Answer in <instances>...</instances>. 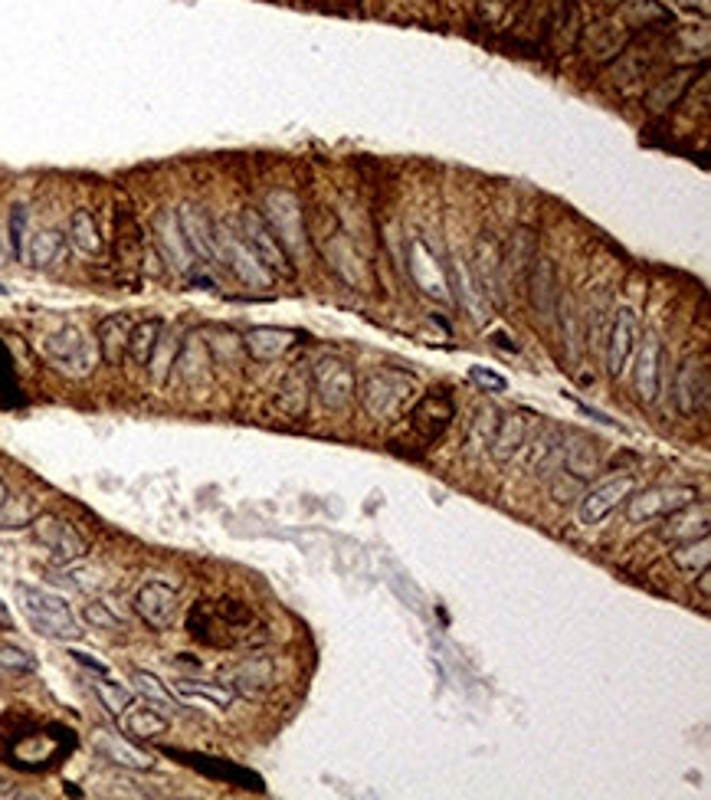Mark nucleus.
Instances as JSON below:
<instances>
[{
	"label": "nucleus",
	"mask_w": 711,
	"mask_h": 800,
	"mask_svg": "<svg viewBox=\"0 0 711 800\" xmlns=\"http://www.w3.org/2000/svg\"><path fill=\"white\" fill-rule=\"evenodd\" d=\"M187 630L191 637L207 643V646H220V650H230V646H253L263 643V623L256 620V614L246 604H236V600H204L197 604L191 614H187Z\"/></svg>",
	"instance_id": "f257e3e1"
},
{
	"label": "nucleus",
	"mask_w": 711,
	"mask_h": 800,
	"mask_svg": "<svg viewBox=\"0 0 711 800\" xmlns=\"http://www.w3.org/2000/svg\"><path fill=\"white\" fill-rule=\"evenodd\" d=\"M17 600H20V610L23 617L30 620V627L43 633V637H53V640H76L82 627L76 623L73 610L63 597H56L50 591H43V587H27L20 584L17 587Z\"/></svg>",
	"instance_id": "f03ea898"
},
{
	"label": "nucleus",
	"mask_w": 711,
	"mask_h": 800,
	"mask_svg": "<svg viewBox=\"0 0 711 800\" xmlns=\"http://www.w3.org/2000/svg\"><path fill=\"white\" fill-rule=\"evenodd\" d=\"M354 394H358V404L364 407L367 417L390 420L413 400L417 384H413L407 374H397V371H371Z\"/></svg>",
	"instance_id": "7ed1b4c3"
},
{
	"label": "nucleus",
	"mask_w": 711,
	"mask_h": 800,
	"mask_svg": "<svg viewBox=\"0 0 711 800\" xmlns=\"http://www.w3.org/2000/svg\"><path fill=\"white\" fill-rule=\"evenodd\" d=\"M73 748V738L63 728H33V732L14 735L10 741V764L27 771H40L46 764H53L56 758H63L66 751Z\"/></svg>",
	"instance_id": "20e7f679"
},
{
	"label": "nucleus",
	"mask_w": 711,
	"mask_h": 800,
	"mask_svg": "<svg viewBox=\"0 0 711 800\" xmlns=\"http://www.w3.org/2000/svg\"><path fill=\"white\" fill-rule=\"evenodd\" d=\"M43 351L59 371L73 374V378L89 374L92 364H96V348H92L89 335L76 325H63L59 332H53L43 341Z\"/></svg>",
	"instance_id": "39448f33"
},
{
	"label": "nucleus",
	"mask_w": 711,
	"mask_h": 800,
	"mask_svg": "<svg viewBox=\"0 0 711 800\" xmlns=\"http://www.w3.org/2000/svg\"><path fill=\"white\" fill-rule=\"evenodd\" d=\"M243 243L250 246L253 256L263 263L272 276H292V256L282 250V243L276 240V233L269 230L266 217L259 210H243Z\"/></svg>",
	"instance_id": "423d86ee"
},
{
	"label": "nucleus",
	"mask_w": 711,
	"mask_h": 800,
	"mask_svg": "<svg viewBox=\"0 0 711 800\" xmlns=\"http://www.w3.org/2000/svg\"><path fill=\"white\" fill-rule=\"evenodd\" d=\"M217 253H220V263H227L236 273V279L246 282L250 289H269L272 279H276L256 260L250 246L243 243V237H236L230 227H217Z\"/></svg>",
	"instance_id": "0eeeda50"
},
{
	"label": "nucleus",
	"mask_w": 711,
	"mask_h": 800,
	"mask_svg": "<svg viewBox=\"0 0 711 800\" xmlns=\"http://www.w3.org/2000/svg\"><path fill=\"white\" fill-rule=\"evenodd\" d=\"M312 387H315V394L322 397V404L328 410H345L351 400H354V391H358L351 364L335 358V355H328V358H322V361L315 364Z\"/></svg>",
	"instance_id": "6e6552de"
},
{
	"label": "nucleus",
	"mask_w": 711,
	"mask_h": 800,
	"mask_svg": "<svg viewBox=\"0 0 711 800\" xmlns=\"http://www.w3.org/2000/svg\"><path fill=\"white\" fill-rule=\"evenodd\" d=\"M698 492L692 486H662V489H649L643 496H633L626 512H630L633 522H653V519H666V515L685 509V505H695Z\"/></svg>",
	"instance_id": "1a4fd4ad"
},
{
	"label": "nucleus",
	"mask_w": 711,
	"mask_h": 800,
	"mask_svg": "<svg viewBox=\"0 0 711 800\" xmlns=\"http://www.w3.org/2000/svg\"><path fill=\"white\" fill-rule=\"evenodd\" d=\"M453 417H456L453 397L449 394H426L413 404L407 420H410V433H417L420 437V446H430L443 437Z\"/></svg>",
	"instance_id": "9d476101"
},
{
	"label": "nucleus",
	"mask_w": 711,
	"mask_h": 800,
	"mask_svg": "<svg viewBox=\"0 0 711 800\" xmlns=\"http://www.w3.org/2000/svg\"><path fill=\"white\" fill-rule=\"evenodd\" d=\"M639 345V325H636V312L633 309H616L613 322H610V335H607V371L610 378H623L626 368L636 355Z\"/></svg>",
	"instance_id": "9b49d317"
},
{
	"label": "nucleus",
	"mask_w": 711,
	"mask_h": 800,
	"mask_svg": "<svg viewBox=\"0 0 711 800\" xmlns=\"http://www.w3.org/2000/svg\"><path fill=\"white\" fill-rule=\"evenodd\" d=\"M266 223L269 230L276 233V240L282 243V250H295V246H305V230H302V210L299 200L286 191L269 194L266 200Z\"/></svg>",
	"instance_id": "f8f14e48"
},
{
	"label": "nucleus",
	"mask_w": 711,
	"mask_h": 800,
	"mask_svg": "<svg viewBox=\"0 0 711 800\" xmlns=\"http://www.w3.org/2000/svg\"><path fill=\"white\" fill-rule=\"evenodd\" d=\"M33 535H37L40 545L50 548L53 558L63 564H73L86 555V538H82L69 522L56 519V515H40V519L33 522Z\"/></svg>",
	"instance_id": "ddd939ff"
},
{
	"label": "nucleus",
	"mask_w": 711,
	"mask_h": 800,
	"mask_svg": "<svg viewBox=\"0 0 711 800\" xmlns=\"http://www.w3.org/2000/svg\"><path fill=\"white\" fill-rule=\"evenodd\" d=\"M177 223H181V233L187 240V250H191L200 263H220V253H217V227L210 223V217L204 214L200 207L194 204H184L177 210Z\"/></svg>",
	"instance_id": "4468645a"
},
{
	"label": "nucleus",
	"mask_w": 711,
	"mask_h": 800,
	"mask_svg": "<svg viewBox=\"0 0 711 800\" xmlns=\"http://www.w3.org/2000/svg\"><path fill=\"white\" fill-rule=\"evenodd\" d=\"M672 394H675V407H679L685 417H695L698 410H705L708 407V368H702L695 358H685L679 364V371H675Z\"/></svg>",
	"instance_id": "2eb2a0df"
},
{
	"label": "nucleus",
	"mask_w": 711,
	"mask_h": 800,
	"mask_svg": "<svg viewBox=\"0 0 711 800\" xmlns=\"http://www.w3.org/2000/svg\"><path fill=\"white\" fill-rule=\"evenodd\" d=\"M630 492H633V476L610 479V482H603V486L590 489L587 496H580V509H577L580 525H600L610 512H616V505L630 496Z\"/></svg>",
	"instance_id": "dca6fc26"
},
{
	"label": "nucleus",
	"mask_w": 711,
	"mask_h": 800,
	"mask_svg": "<svg viewBox=\"0 0 711 800\" xmlns=\"http://www.w3.org/2000/svg\"><path fill=\"white\" fill-rule=\"evenodd\" d=\"M636 391L643 404H653L662 391V341L656 332L643 335V345H636Z\"/></svg>",
	"instance_id": "f3484780"
},
{
	"label": "nucleus",
	"mask_w": 711,
	"mask_h": 800,
	"mask_svg": "<svg viewBox=\"0 0 711 800\" xmlns=\"http://www.w3.org/2000/svg\"><path fill=\"white\" fill-rule=\"evenodd\" d=\"M135 610L138 617L148 623L151 630H168L177 620V594L174 587L151 581L135 594Z\"/></svg>",
	"instance_id": "a211bd4d"
},
{
	"label": "nucleus",
	"mask_w": 711,
	"mask_h": 800,
	"mask_svg": "<svg viewBox=\"0 0 711 800\" xmlns=\"http://www.w3.org/2000/svg\"><path fill=\"white\" fill-rule=\"evenodd\" d=\"M154 237H158V250L164 256V263H168L174 273H187V269H191L194 253L187 250V240H184L174 210H161V214L154 217Z\"/></svg>",
	"instance_id": "6ab92c4d"
},
{
	"label": "nucleus",
	"mask_w": 711,
	"mask_h": 800,
	"mask_svg": "<svg viewBox=\"0 0 711 800\" xmlns=\"http://www.w3.org/2000/svg\"><path fill=\"white\" fill-rule=\"evenodd\" d=\"M626 43H630V30L623 27V23H610V20H603V23H590V27L584 30V50H587V60L590 63H610L616 60L623 50H626Z\"/></svg>",
	"instance_id": "aec40b11"
},
{
	"label": "nucleus",
	"mask_w": 711,
	"mask_h": 800,
	"mask_svg": "<svg viewBox=\"0 0 711 800\" xmlns=\"http://www.w3.org/2000/svg\"><path fill=\"white\" fill-rule=\"evenodd\" d=\"M525 286H531V302H535L538 319L548 322L554 315V309H558V299H561L558 269H554V263L551 260H535Z\"/></svg>",
	"instance_id": "412c9836"
},
{
	"label": "nucleus",
	"mask_w": 711,
	"mask_h": 800,
	"mask_svg": "<svg viewBox=\"0 0 711 800\" xmlns=\"http://www.w3.org/2000/svg\"><path fill=\"white\" fill-rule=\"evenodd\" d=\"M692 79H695V66H682V69H672L669 76H662L653 89L646 92V109L653 115H666L669 109L682 102L685 92L692 89Z\"/></svg>",
	"instance_id": "4be33fe9"
},
{
	"label": "nucleus",
	"mask_w": 711,
	"mask_h": 800,
	"mask_svg": "<svg viewBox=\"0 0 711 800\" xmlns=\"http://www.w3.org/2000/svg\"><path fill=\"white\" fill-rule=\"evenodd\" d=\"M295 341H299V335L289 332V328H250V335L243 338V348L256 361H276L289 348H295Z\"/></svg>",
	"instance_id": "5701e85b"
},
{
	"label": "nucleus",
	"mask_w": 711,
	"mask_h": 800,
	"mask_svg": "<svg viewBox=\"0 0 711 800\" xmlns=\"http://www.w3.org/2000/svg\"><path fill=\"white\" fill-rule=\"evenodd\" d=\"M525 437H528L525 414H505L499 427H495V437H492V460L499 466H508L521 453Z\"/></svg>",
	"instance_id": "b1692460"
},
{
	"label": "nucleus",
	"mask_w": 711,
	"mask_h": 800,
	"mask_svg": "<svg viewBox=\"0 0 711 800\" xmlns=\"http://www.w3.org/2000/svg\"><path fill=\"white\" fill-rule=\"evenodd\" d=\"M535 260H538V237H535V230H528V227L515 230L512 243H508L505 269L512 273V279L518 282V286H525V282H528V273H531V266H535Z\"/></svg>",
	"instance_id": "393cba45"
},
{
	"label": "nucleus",
	"mask_w": 711,
	"mask_h": 800,
	"mask_svg": "<svg viewBox=\"0 0 711 800\" xmlns=\"http://www.w3.org/2000/svg\"><path fill=\"white\" fill-rule=\"evenodd\" d=\"M272 660L266 656H256V660H246L240 669L233 673V692H240L246 699H263L272 689Z\"/></svg>",
	"instance_id": "a878e982"
},
{
	"label": "nucleus",
	"mask_w": 711,
	"mask_h": 800,
	"mask_svg": "<svg viewBox=\"0 0 711 800\" xmlns=\"http://www.w3.org/2000/svg\"><path fill=\"white\" fill-rule=\"evenodd\" d=\"M96 748H99L102 758H109L112 764H122V768H132V771H151L154 768V758L148 755V751L128 745V741L118 738V735L99 732L96 735Z\"/></svg>",
	"instance_id": "bb28decb"
},
{
	"label": "nucleus",
	"mask_w": 711,
	"mask_h": 800,
	"mask_svg": "<svg viewBox=\"0 0 711 800\" xmlns=\"http://www.w3.org/2000/svg\"><path fill=\"white\" fill-rule=\"evenodd\" d=\"M132 319L128 315H109V319L99 322V351L109 364H118L125 358L128 348V335H132Z\"/></svg>",
	"instance_id": "cd10ccee"
},
{
	"label": "nucleus",
	"mask_w": 711,
	"mask_h": 800,
	"mask_svg": "<svg viewBox=\"0 0 711 800\" xmlns=\"http://www.w3.org/2000/svg\"><path fill=\"white\" fill-rule=\"evenodd\" d=\"M174 692L187 702H207L210 709H227L236 696L230 686H217V682H200V679H177Z\"/></svg>",
	"instance_id": "c85d7f7f"
},
{
	"label": "nucleus",
	"mask_w": 711,
	"mask_h": 800,
	"mask_svg": "<svg viewBox=\"0 0 711 800\" xmlns=\"http://www.w3.org/2000/svg\"><path fill=\"white\" fill-rule=\"evenodd\" d=\"M118 722H122L125 732L135 738H158L168 732V719H164L161 712L148 709V705H135V702L118 715Z\"/></svg>",
	"instance_id": "c756f323"
},
{
	"label": "nucleus",
	"mask_w": 711,
	"mask_h": 800,
	"mask_svg": "<svg viewBox=\"0 0 711 800\" xmlns=\"http://www.w3.org/2000/svg\"><path fill=\"white\" fill-rule=\"evenodd\" d=\"M164 332V322L161 319H145V322H135L132 325V335H128V348H125V358L138 364V368H148V358L154 351V341Z\"/></svg>",
	"instance_id": "7c9ffc66"
},
{
	"label": "nucleus",
	"mask_w": 711,
	"mask_h": 800,
	"mask_svg": "<svg viewBox=\"0 0 711 800\" xmlns=\"http://www.w3.org/2000/svg\"><path fill=\"white\" fill-rule=\"evenodd\" d=\"M63 250H66V237L56 230H43L37 237L27 240V253H23V263L37 266V269H46L53 266L56 260H63Z\"/></svg>",
	"instance_id": "2f4dec72"
},
{
	"label": "nucleus",
	"mask_w": 711,
	"mask_h": 800,
	"mask_svg": "<svg viewBox=\"0 0 711 800\" xmlns=\"http://www.w3.org/2000/svg\"><path fill=\"white\" fill-rule=\"evenodd\" d=\"M666 519H672V525H666V538L672 541H692L698 535H708V505H698V509L685 505V509L666 515Z\"/></svg>",
	"instance_id": "473e14b6"
},
{
	"label": "nucleus",
	"mask_w": 711,
	"mask_h": 800,
	"mask_svg": "<svg viewBox=\"0 0 711 800\" xmlns=\"http://www.w3.org/2000/svg\"><path fill=\"white\" fill-rule=\"evenodd\" d=\"M597 450H594V443H587L584 437H571L564 446V469H567V476H577V479H590L597 473Z\"/></svg>",
	"instance_id": "72a5a7b5"
},
{
	"label": "nucleus",
	"mask_w": 711,
	"mask_h": 800,
	"mask_svg": "<svg viewBox=\"0 0 711 800\" xmlns=\"http://www.w3.org/2000/svg\"><path fill=\"white\" fill-rule=\"evenodd\" d=\"M276 404H279L282 414H289V417H302L308 410V384H305V378L299 371H289L286 381L279 384Z\"/></svg>",
	"instance_id": "f704fd0d"
},
{
	"label": "nucleus",
	"mask_w": 711,
	"mask_h": 800,
	"mask_svg": "<svg viewBox=\"0 0 711 800\" xmlns=\"http://www.w3.org/2000/svg\"><path fill=\"white\" fill-rule=\"evenodd\" d=\"M69 240L79 253L86 256H96L102 250V237H99V227L96 220H92L89 210H76L73 220H69Z\"/></svg>",
	"instance_id": "c9c22d12"
},
{
	"label": "nucleus",
	"mask_w": 711,
	"mask_h": 800,
	"mask_svg": "<svg viewBox=\"0 0 711 800\" xmlns=\"http://www.w3.org/2000/svg\"><path fill=\"white\" fill-rule=\"evenodd\" d=\"M177 355H181V341H177L174 335H158V341H154V351H151V358H148V368H151V378L164 384L168 381V374L174 368V361Z\"/></svg>",
	"instance_id": "e433bc0d"
},
{
	"label": "nucleus",
	"mask_w": 711,
	"mask_h": 800,
	"mask_svg": "<svg viewBox=\"0 0 711 800\" xmlns=\"http://www.w3.org/2000/svg\"><path fill=\"white\" fill-rule=\"evenodd\" d=\"M672 561H675V568H682V571H689V574L708 568V561H711V541H708V535H698V541L695 538L692 541H682V545L672 551Z\"/></svg>",
	"instance_id": "4c0bfd02"
},
{
	"label": "nucleus",
	"mask_w": 711,
	"mask_h": 800,
	"mask_svg": "<svg viewBox=\"0 0 711 800\" xmlns=\"http://www.w3.org/2000/svg\"><path fill=\"white\" fill-rule=\"evenodd\" d=\"M92 689H96V696L105 705V712L115 715V719L135 702L132 692H128L125 686H118V682H112V679H96V682H92Z\"/></svg>",
	"instance_id": "58836bf2"
},
{
	"label": "nucleus",
	"mask_w": 711,
	"mask_h": 800,
	"mask_svg": "<svg viewBox=\"0 0 711 800\" xmlns=\"http://www.w3.org/2000/svg\"><path fill=\"white\" fill-rule=\"evenodd\" d=\"M135 686H138V692L145 699H151V702H158V705H174V699H171V689L164 686V682L158 679V676H151V673H145V669H135Z\"/></svg>",
	"instance_id": "ea45409f"
},
{
	"label": "nucleus",
	"mask_w": 711,
	"mask_h": 800,
	"mask_svg": "<svg viewBox=\"0 0 711 800\" xmlns=\"http://www.w3.org/2000/svg\"><path fill=\"white\" fill-rule=\"evenodd\" d=\"M27 233H30V214L27 207H14V214H10V250L14 256L23 263V253H27Z\"/></svg>",
	"instance_id": "a19ab883"
},
{
	"label": "nucleus",
	"mask_w": 711,
	"mask_h": 800,
	"mask_svg": "<svg viewBox=\"0 0 711 800\" xmlns=\"http://www.w3.org/2000/svg\"><path fill=\"white\" fill-rule=\"evenodd\" d=\"M82 617L99 630H122V620H118L109 610V604H102V600H92V604L82 607Z\"/></svg>",
	"instance_id": "79ce46f5"
},
{
	"label": "nucleus",
	"mask_w": 711,
	"mask_h": 800,
	"mask_svg": "<svg viewBox=\"0 0 711 800\" xmlns=\"http://www.w3.org/2000/svg\"><path fill=\"white\" fill-rule=\"evenodd\" d=\"M0 666L17 669V673H33V669H37V660L27 656L23 650H14V646H0Z\"/></svg>",
	"instance_id": "37998d69"
},
{
	"label": "nucleus",
	"mask_w": 711,
	"mask_h": 800,
	"mask_svg": "<svg viewBox=\"0 0 711 800\" xmlns=\"http://www.w3.org/2000/svg\"><path fill=\"white\" fill-rule=\"evenodd\" d=\"M472 381H476L479 387H489V391H505V378H499V374H492V371H485V368H472Z\"/></svg>",
	"instance_id": "c03bdc74"
},
{
	"label": "nucleus",
	"mask_w": 711,
	"mask_h": 800,
	"mask_svg": "<svg viewBox=\"0 0 711 800\" xmlns=\"http://www.w3.org/2000/svg\"><path fill=\"white\" fill-rule=\"evenodd\" d=\"M69 656H73V660H76V663H82V666H89V669H92V673H99V676H105V673H109V666H105V663H99V660H92V656H89V653H82V650H69Z\"/></svg>",
	"instance_id": "a18cd8bd"
},
{
	"label": "nucleus",
	"mask_w": 711,
	"mask_h": 800,
	"mask_svg": "<svg viewBox=\"0 0 711 800\" xmlns=\"http://www.w3.org/2000/svg\"><path fill=\"white\" fill-rule=\"evenodd\" d=\"M672 4L682 7V10H689V14H698V17H708V10H711L708 0H672Z\"/></svg>",
	"instance_id": "49530a36"
},
{
	"label": "nucleus",
	"mask_w": 711,
	"mask_h": 800,
	"mask_svg": "<svg viewBox=\"0 0 711 800\" xmlns=\"http://www.w3.org/2000/svg\"><path fill=\"white\" fill-rule=\"evenodd\" d=\"M698 591H702L705 600H711V574H708V568L698 571Z\"/></svg>",
	"instance_id": "de8ad7c7"
},
{
	"label": "nucleus",
	"mask_w": 711,
	"mask_h": 800,
	"mask_svg": "<svg viewBox=\"0 0 711 800\" xmlns=\"http://www.w3.org/2000/svg\"><path fill=\"white\" fill-rule=\"evenodd\" d=\"M10 623H14V620H10V610L0 604V627H10Z\"/></svg>",
	"instance_id": "09e8293b"
},
{
	"label": "nucleus",
	"mask_w": 711,
	"mask_h": 800,
	"mask_svg": "<svg viewBox=\"0 0 711 800\" xmlns=\"http://www.w3.org/2000/svg\"><path fill=\"white\" fill-rule=\"evenodd\" d=\"M4 505H7V482L0 479V509H4Z\"/></svg>",
	"instance_id": "8fccbe9b"
},
{
	"label": "nucleus",
	"mask_w": 711,
	"mask_h": 800,
	"mask_svg": "<svg viewBox=\"0 0 711 800\" xmlns=\"http://www.w3.org/2000/svg\"><path fill=\"white\" fill-rule=\"evenodd\" d=\"M600 4H607V7H616V4H623V0H600Z\"/></svg>",
	"instance_id": "3c124183"
},
{
	"label": "nucleus",
	"mask_w": 711,
	"mask_h": 800,
	"mask_svg": "<svg viewBox=\"0 0 711 800\" xmlns=\"http://www.w3.org/2000/svg\"><path fill=\"white\" fill-rule=\"evenodd\" d=\"M0 256H4V237H0Z\"/></svg>",
	"instance_id": "603ef678"
}]
</instances>
